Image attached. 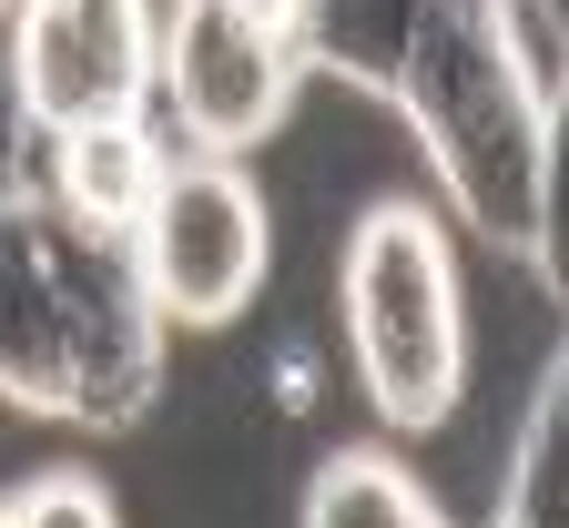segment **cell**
Returning <instances> with one entry per match:
<instances>
[{
	"instance_id": "ba28073f",
	"label": "cell",
	"mask_w": 569,
	"mask_h": 528,
	"mask_svg": "<svg viewBox=\"0 0 569 528\" xmlns=\"http://www.w3.org/2000/svg\"><path fill=\"white\" fill-rule=\"evenodd\" d=\"M417 21H427V0H306V71L387 102Z\"/></svg>"
},
{
	"instance_id": "9c48e42d",
	"label": "cell",
	"mask_w": 569,
	"mask_h": 528,
	"mask_svg": "<svg viewBox=\"0 0 569 528\" xmlns=\"http://www.w3.org/2000/svg\"><path fill=\"white\" fill-rule=\"evenodd\" d=\"M296 528H448V508L427 498V478L397 468L387 447H336V458L306 478Z\"/></svg>"
},
{
	"instance_id": "5b68a950",
	"label": "cell",
	"mask_w": 569,
	"mask_h": 528,
	"mask_svg": "<svg viewBox=\"0 0 569 528\" xmlns=\"http://www.w3.org/2000/svg\"><path fill=\"white\" fill-rule=\"evenodd\" d=\"M41 265H51V316H61V417L102 427V437L142 427L153 397H163L173 326L153 316V295H142L132 245L41 193Z\"/></svg>"
},
{
	"instance_id": "4fadbf2b",
	"label": "cell",
	"mask_w": 569,
	"mask_h": 528,
	"mask_svg": "<svg viewBox=\"0 0 569 528\" xmlns=\"http://www.w3.org/2000/svg\"><path fill=\"white\" fill-rule=\"evenodd\" d=\"M0 11H11V0H0Z\"/></svg>"
},
{
	"instance_id": "8992f818",
	"label": "cell",
	"mask_w": 569,
	"mask_h": 528,
	"mask_svg": "<svg viewBox=\"0 0 569 528\" xmlns=\"http://www.w3.org/2000/svg\"><path fill=\"white\" fill-rule=\"evenodd\" d=\"M11 102L31 132L153 112V0H11Z\"/></svg>"
},
{
	"instance_id": "277c9868",
	"label": "cell",
	"mask_w": 569,
	"mask_h": 528,
	"mask_svg": "<svg viewBox=\"0 0 569 528\" xmlns=\"http://www.w3.org/2000/svg\"><path fill=\"white\" fill-rule=\"evenodd\" d=\"M122 245H132V275L142 295H153V316L173 336H213V326H234L254 295H264V193L234 153H163L153 193H142V213L122 223Z\"/></svg>"
},
{
	"instance_id": "7c38bea8",
	"label": "cell",
	"mask_w": 569,
	"mask_h": 528,
	"mask_svg": "<svg viewBox=\"0 0 569 528\" xmlns=\"http://www.w3.org/2000/svg\"><path fill=\"white\" fill-rule=\"evenodd\" d=\"M488 528H519V518H488Z\"/></svg>"
},
{
	"instance_id": "8fae6325",
	"label": "cell",
	"mask_w": 569,
	"mask_h": 528,
	"mask_svg": "<svg viewBox=\"0 0 569 528\" xmlns=\"http://www.w3.org/2000/svg\"><path fill=\"white\" fill-rule=\"evenodd\" d=\"M0 528H122V508L92 468H41L0 488Z\"/></svg>"
},
{
	"instance_id": "6da1fadb",
	"label": "cell",
	"mask_w": 569,
	"mask_h": 528,
	"mask_svg": "<svg viewBox=\"0 0 569 528\" xmlns=\"http://www.w3.org/2000/svg\"><path fill=\"white\" fill-rule=\"evenodd\" d=\"M387 102L407 112L417 153L448 183L468 235L498 245V255H529L549 275V142H559V112L519 82L498 0H427Z\"/></svg>"
},
{
	"instance_id": "3957f363",
	"label": "cell",
	"mask_w": 569,
	"mask_h": 528,
	"mask_svg": "<svg viewBox=\"0 0 569 528\" xmlns=\"http://www.w3.org/2000/svg\"><path fill=\"white\" fill-rule=\"evenodd\" d=\"M306 82V0H153V92L183 153L244 163Z\"/></svg>"
},
{
	"instance_id": "7a4b0ae2",
	"label": "cell",
	"mask_w": 569,
	"mask_h": 528,
	"mask_svg": "<svg viewBox=\"0 0 569 528\" xmlns=\"http://www.w3.org/2000/svg\"><path fill=\"white\" fill-rule=\"evenodd\" d=\"M336 295H346V356H356L367 407L397 437L448 427V407L468 387V295H458L448 223L427 213L417 193L367 203L356 235H346Z\"/></svg>"
},
{
	"instance_id": "52a82bcc",
	"label": "cell",
	"mask_w": 569,
	"mask_h": 528,
	"mask_svg": "<svg viewBox=\"0 0 569 528\" xmlns=\"http://www.w3.org/2000/svg\"><path fill=\"white\" fill-rule=\"evenodd\" d=\"M0 397L21 417H61V316L41 265V193H0Z\"/></svg>"
},
{
	"instance_id": "30bf717a",
	"label": "cell",
	"mask_w": 569,
	"mask_h": 528,
	"mask_svg": "<svg viewBox=\"0 0 569 528\" xmlns=\"http://www.w3.org/2000/svg\"><path fill=\"white\" fill-rule=\"evenodd\" d=\"M559 447H569V366L549 356L539 366V397H529V427H519V458H509V498H498V518L519 528H559Z\"/></svg>"
}]
</instances>
